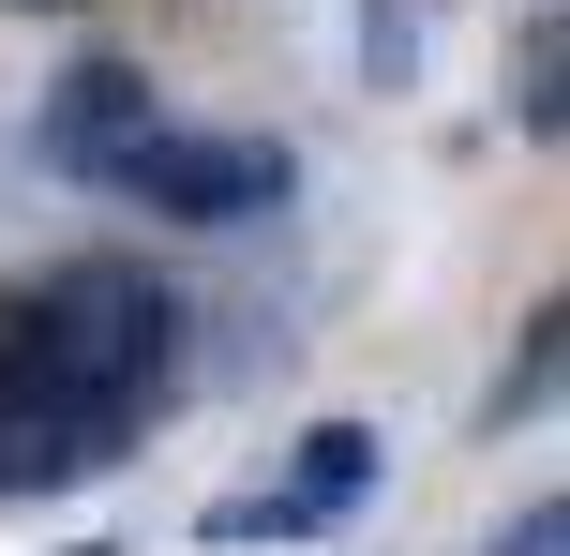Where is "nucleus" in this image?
<instances>
[{
	"instance_id": "obj_1",
	"label": "nucleus",
	"mask_w": 570,
	"mask_h": 556,
	"mask_svg": "<svg viewBox=\"0 0 570 556\" xmlns=\"http://www.w3.org/2000/svg\"><path fill=\"white\" fill-rule=\"evenodd\" d=\"M285 181H301V166H285V136H196V120H150V136L106 166V196L166 211V226H256Z\"/></svg>"
},
{
	"instance_id": "obj_2",
	"label": "nucleus",
	"mask_w": 570,
	"mask_h": 556,
	"mask_svg": "<svg viewBox=\"0 0 570 556\" xmlns=\"http://www.w3.org/2000/svg\"><path fill=\"white\" fill-rule=\"evenodd\" d=\"M361 497H375V421H315L285 481H256V497L210 511V542H315V527H345Z\"/></svg>"
},
{
	"instance_id": "obj_3",
	"label": "nucleus",
	"mask_w": 570,
	"mask_h": 556,
	"mask_svg": "<svg viewBox=\"0 0 570 556\" xmlns=\"http://www.w3.org/2000/svg\"><path fill=\"white\" fill-rule=\"evenodd\" d=\"M166 120V90H150V60H76V76L46 90V120H30V150H46L60 181H106L120 150Z\"/></svg>"
},
{
	"instance_id": "obj_4",
	"label": "nucleus",
	"mask_w": 570,
	"mask_h": 556,
	"mask_svg": "<svg viewBox=\"0 0 570 556\" xmlns=\"http://www.w3.org/2000/svg\"><path fill=\"white\" fill-rule=\"evenodd\" d=\"M556 347H570V331H556V301H541V316H525V347H511V377H495V407H481L495 437H511V421H525V407L556 391Z\"/></svg>"
},
{
	"instance_id": "obj_5",
	"label": "nucleus",
	"mask_w": 570,
	"mask_h": 556,
	"mask_svg": "<svg viewBox=\"0 0 570 556\" xmlns=\"http://www.w3.org/2000/svg\"><path fill=\"white\" fill-rule=\"evenodd\" d=\"M556 76H570V46H556V16H541V30H525V60H511V106H525V136H541V150H556V120H570Z\"/></svg>"
},
{
	"instance_id": "obj_6",
	"label": "nucleus",
	"mask_w": 570,
	"mask_h": 556,
	"mask_svg": "<svg viewBox=\"0 0 570 556\" xmlns=\"http://www.w3.org/2000/svg\"><path fill=\"white\" fill-rule=\"evenodd\" d=\"M405 46H421V16H405V0H361V60H375V90L405 76Z\"/></svg>"
},
{
	"instance_id": "obj_7",
	"label": "nucleus",
	"mask_w": 570,
	"mask_h": 556,
	"mask_svg": "<svg viewBox=\"0 0 570 556\" xmlns=\"http://www.w3.org/2000/svg\"><path fill=\"white\" fill-rule=\"evenodd\" d=\"M556 542H570V511L541 497V511H525V527H511V542H495V556H556Z\"/></svg>"
},
{
	"instance_id": "obj_8",
	"label": "nucleus",
	"mask_w": 570,
	"mask_h": 556,
	"mask_svg": "<svg viewBox=\"0 0 570 556\" xmlns=\"http://www.w3.org/2000/svg\"><path fill=\"white\" fill-rule=\"evenodd\" d=\"M30 16H90V0H30Z\"/></svg>"
}]
</instances>
